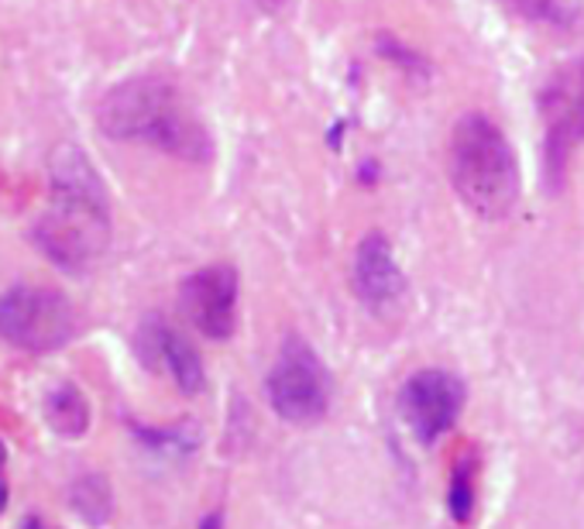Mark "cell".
Returning a JSON list of instances; mask_svg holds the SVG:
<instances>
[{"label": "cell", "mask_w": 584, "mask_h": 529, "mask_svg": "<svg viewBox=\"0 0 584 529\" xmlns=\"http://www.w3.org/2000/svg\"><path fill=\"white\" fill-rule=\"evenodd\" d=\"M474 509V488H471V471H468V458L457 461L454 468V482H450V513L457 522H468Z\"/></svg>", "instance_id": "obj_14"}, {"label": "cell", "mask_w": 584, "mask_h": 529, "mask_svg": "<svg viewBox=\"0 0 584 529\" xmlns=\"http://www.w3.org/2000/svg\"><path fill=\"white\" fill-rule=\"evenodd\" d=\"M21 529H59V526H53V522H45V519H38V516H28L21 522Z\"/></svg>", "instance_id": "obj_15"}, {"label": "cell", "mask_w": 584, "mask_h": 529, "mask_svg": "<svg viewBox=\"0 0 584 529\" xmlns=\"http://www.w3.org/2000/svg\"><path fill=\"white\" fill-rule=\"evenodd\" d=\"M72 513L90 526H104L114 513V495L104 474H80L69 488Z\"/></svg>", "instance_id": "obj_12"}, {"label": "cell", "mask_w": 584, "mask_h": 529, "mask_svg": "<svg viewBox=\"0 0 584 529\" xmlns=\"http://www.w3.org/2000/svg\"><path fill=\"white\" fill-rule=\"evenodd\" d=\"M114 234L104 180L80 145H59L48 159V207L32 241L62 272H87L107 255Z\"/></svg>", "instance_id": "obj_1"}, {"label": "cell", "mask_w": 584, "mask_h": 529, "mask_svg": "<svg viewBox=\"0 0 584 529\" xmlns=\"http://www.w3.org/2000/svg\"><path fill=\"white\" fill-rule=\"evenodd\" d=\"M351 283L354 292L371 313H392L405 296V275L396 262V251L386 234H365L354 248L351 262Z\"/></svg>", "instance_id": "obj_9"}, {"label": "cell", "mask_w": 584, "mask_h": 529, "mask_svg": "<svg viewBox=\"0 0 584 529\" xmlns=\"http://www.w3.org/2000/svg\"><path fill=\"white\" fill-rule=\"evenodd\" d=\"M180 307L203 337L227 341L238 331V272L231 265H207L180 286Z\"/></svg>", "instance_id": "obj_8"}, {"label": "cell", "mask_w": 584, "mask_h": 529, "mask_svg": "<svg viewBox=\"0 0 584 529\" xmlns=\"http://www.w3.org/2000/svg\"><path fill=\"white\" fill-rule=\"evenodd\" d=\"M499 4L519 21L553 24V28H568L584 11V0H499Z\"/></svg>", "instance_id": "obj_13"}, {"label": "cell", "mask_w": 584, "mask_h": 529, "mask_svg": "<svg viewBox=\"0 0 584 529\" xmlns=\"http://www.w3.org/2000/svg\"><path fill=\"white\" fill-rule=\"evenodd\" d=\"M399 406H402L405 423H410V430L423 444H434L457 423V416H461L465 382L444 368H423L402 386Z\"/></svg>", "instance_id": "obj_7"}, {"label": "cell", "mask_w": 584, "mask_h": 529, "mask_svg": "<svg viewBox=\"0 0 584 529\" xmlns=\"http://www.w3.org/2000/svg\"><path fill=\"white\" fill-rule=\"evenodd\" d=\"M543 114V162L547 180L557 189L564 183L571 156L584 145V53L550 72L540 93Z\"/></svg>", "instance_id": "obj_6"}, {"label": "cell", "mask_w": 584, "mask_h": 529, "mask_svg": "<svg viewBox=\"0 0 584 529\" xmlns=\"http://www.w3.org/2000/svg\"><path fill=\"white\" fill-rule=\"evenodd\" d=\"M80 334V313L59 289L14 286L0 296V337L28 355H53Z\"/></svg>", "instance_id": "obj_4"}, {"label": "cell", "mask_w": 584, "mask_h": 529, "mask_svg": "<svg viewBox=\"0 0 584 529\" xmlns=\"http://www.w3.org/2000/svg\"><path fill=\"white\" fill-rule=\"evenodd\" d=\"M45 423L48 430L66 437V440H80L90 430V402L80 386L62 382L45 395Z\"/></svg>", "instance_id": "obj_11"}, {"label": "cell", "mask_w": 584, "mask_h": 529, "mask_svg": "<svg viewBox=\"0 0 584 529\" xmlns=\"http://www.w3.org/2000/svg\"><path fill=\"white\" fill-rule=\"evenodd\" d=\"M265 389H268V406L275 410V416H283L286 423H296V426L323 419L330 410V395H334L327 365L320 361L317 350L296 334L286 337L283 347H278Z\"/></svg>", "instance_id": "obj_5"}, {"label": "cell", "mask_w": 584, "mask_h": 529, "mask_svg": "<svg viewBox=\"0 0 584 529\" xmlns=\"http://www.w3.org/2000/svg\"><path fill=\"white\" fill-rule=\"evenodd\" d=\"M199 529H224V516L220 513H214V516H207L199 522Z\"/></svg>", "instance_id": "obj_16"}, {"label": "cell", "mask_w": 584, "mask_h": 529, "mask_svg": "<svg viewBox=\"0 0 584 529\" xmlns=\"http://www.w3.org/2000/svg\"><path fill=\"white\" fill-rule=\"evenodd\" d=\"M447 172L457 199L481 220L509 217L519 204V159L489 114H461L450 128Z\"/></svg>", "instance_id": "obj_3"}, {"label": "cell", "mask_w": 584, "mask_h": 529, "mask_svg": "<svg viewBox=\"0 0 584 529\" xmlns=\"http://www.w3.org/2000/svg\"><path fill=\"white\" fill-rule=\"evenodd\" d=\"M4 464H8V444L0 440V474H4Z\"/></svg>", "instance_id": "obj_18"}, {"label": "cell", "mask_w": 584, "mask_h": 529, "mask_svg": "<svg viewBox=\"0 0 584 529\" xmlns=\"http://www.w3.org/2000/svg\"><path fill=\"white\" fill-rule=\"evenodd\" d=\"M138 355L148 368H162L172 375V382L180 386L186 395H196L207 386V375H203V358L196 355V347L169 326L162 317H148L138 326Z\"/></svg>", "instance_id": "obj_10"}, {"label": "cell", "mask_w": 584, "mask_h": 529, "mask_svg": "<svg viewBox=\"0 0 584 529\" xmlns=\"http://www.w3.org/2000/svg\"><path fill=\"white\" fill-rule=\"evenodd\" d=\"M100 131L114 141L145 145L183 162H210L214 138L190 107L180 83L159 72H141L111 87L96 107Z\"/></svg>", "instance_id": "obj_2"}, {"label": "cell", "mask_w": 584, "mask_h": 529, "mask_svg": "<svg viewBox=\"0 0 584 529\" xmlns=\"http://www.w3.org/2000/svg\"><path fill=\"white\" fill-rule=\"evenodd\" d=\"M8 509V482H4V474H0V513Z\"/></svg>", "instance_id": "obj_17"}]
</instances>
